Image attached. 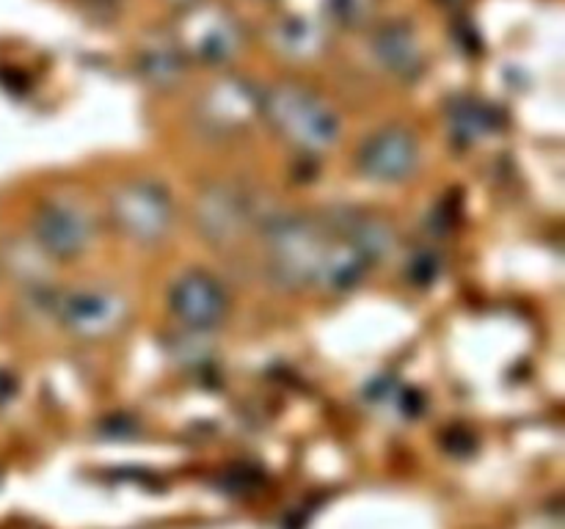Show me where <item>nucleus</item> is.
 <instances>
[{"label":"nucleus","instance_id":"nucleus-3","mask_svg":"<svg viewBox=\"0 0 565 529\" xmlns=\"http://www.w3.org/2000/svg\"><path fill=\"white\" fill-rule=\"evenodd\" d=\"M110 218L136 242H158L174 224L169 191L154 180H130L110 198Z\"/></svg>","mask_w":565,"mask_h":529},{"label":"nucleus","instance_id":"nucleus-11","mask_svg":"<svg viewBox=\"0 0 565 529\" xmlns=\"http://www.w3.org/2000/svg\"><path fill=\"white\" fill-rule=\"evenodd\" d=\"M373 53L379 64L401 80H417L425 69V50L414 28L406 22H390L379 28L373 36Z\"/></svg>","mask_w":565,"mask_h":529},{"label":"nucleus","instance_id":"nucleus-18","mask_svg":"<svg viewBox=\"0 0 565 529\" xmlns=\"http://www.w3.org/2000/svg\"><path fill=\"white\" fill-rule=\"evenodd\" d=\"M441 273V257L430 248H419L412 259H408L406 276L417 287H430Z\"/></svg>","mask_w":565,"mask_h":529},{"label":"nucleus","instance_id":"nucleus-5","mask_svg":"<svg viewBox=\"0 0 565 529\" xmlns=\"http://www.w3.org/2000/svg\"><path fill=\"white\" fill-rule=\"evenodd\" d=\"M39 251L53 259H75L88 251L94 240V220L86 209L70 198L42 202L31 220Z\"/></svg>","mask_w":565,"mask_h":529},{"label":"nucleus","instance_id":"nucleus-6","mask_svg":"<svg viewBox=\"0 0 565 529\" xmlns=\"http://www.w3.org/2000/svg\"><path fill=\"white\" fill-rule=\"evenodd\" d=\"M55 314L70 334L81 339H105L127 323L130 306L116 290L86 287V290H72L61 295L55 303Z\"/></svg>","mask_w":565,"mask_h":529},{"label":"nucleus","instance_id":"nucleus-15","mask_svg":"<svg viewBox=\"0 0 565 529\" xmlns=\"http://www.w3.org/2000/svg\"><path fill=\"white\" fill-rule=\"evenodd\" d=\"M500 127V114L497 108L486 105L483 99L458 97L450 105V130L452 138L461 143H478L483 138L494 136Z\"/></svg>","mask_w":565,"mask_h":529},{"label":"nucleus","instance_id":"nucleus-14","mask_svg":"<svg viewBox=\"0 0 565 529\" xmlns=\"http://www.w3.org/2000/svg\"><path fill=\"white\" fill-rule=\"evenodd\" d=\"M370 268L373 264L364 259V253L359 248H353L345 237L331 235L315 284L323 287L326 292H348L362 284Z\"/></svg>","mask_w":565,"mask_h":529},{"label":"nucleus","instance_id":"nucleus-12","mask_svg":"<svg viewBox=\"0 0 565 529\" xmlns=\"http://www.w3.org/2000/svg\"><path fill=\"white\" fill-rule=\"evenodd\" d=\"M337 237H345L353 248L364 253L370 264L384 262L395 253L397 231L386 218L362 209H345L337 220Z\"/></svg>","mask_w":565,"mask_h":529},{"label":"nucleus","instance_id":"nucleus-4","mask_svg":"<svg viewBox=\"0 0 565 529\" xmlns=\"http://www.w3.org/2000/svg\"><path fill=\"white\" fill-rule=\"evenodd\" d=\"M177 42L185 50V55L215 66L226 64L241 50L243 33L230 11L199 0V3L182 9Z\"/></svg>","mask_w":565,"mask_h":529},{"label":"nucleus","instance_id":"nucleus-19","mask_svg":"<svg viewBox=\"0 0 565 529\" xmlns=\"http://www.w3.org/2000/svg\"><path fill=\"white\" fill-rule=\"evenodd\" d=\"M17 391V380L11 378L9 373H0V402H6L9 397H14Z\"/></svg>","mask_w":565,"mask_h":529},{"label":"nucleus","instance_id":"nucleus-10","mask_svg":"<svg viewBox=\"0 0 565 529\" xmlns=\"http://www.w3.org/2000/svg\"><path fill=\"white\" fill-rule=\"evenodd\" d=\"M359 171L373 182H403L417 171L419 143L403 127H386L362 143L356 154Z\"/></svg>","mask_w":565,"mask_h":529},{"label":"nucleus","instance_id":"nucleus-17","mask_svg":"<svg viewBox=\"0 0 565 529\" xmlns=\"http://www.w3.org/2000/svg\"><path fill=\"white\" fill-rule=\"evenodd\" d=\"M326 9L340 25L362 28L373 22L375 11H379V0H326Z\"/></svg>","mask_w":565,"mask_h":529},{"label":"nucleus","instance_id":"nucleus-16","mask_svg":"<svg viewBox=\"0 0 565 529\" xmlns=\"http://www.w3.org/2000/svg\"><path fill=\"white\" fill-rule=\"evenodd\" d=\"M276 47L296 61H309L323 53L326 33L309 20H287L276 28Z\"/></svg>","mask_w":565,"mask_h":529},{"label":"nucleus","instance_id":"nucleus-9","mask_svg":"<svg viewBox=\"0 0 565 529\" xmlns=\"http://www.w3.org/2000/svg\"><path fill=\"white\" fill-rule=\"evenodd\" d=\"M199 125L215 138H230L246 130L259 116V91L243 77H224L199 99Z\"/></svg>","mask_w":565,"mask_h":529},{"label":"nucleus","instance_id":"nucleus-13","mask_svg":"<svg viewBox=\"0 0 565 529\" xmlns=\"http://www.w3.org/2000/svg\"><path fill=\"white\" fill-rule=\"evenodd\" d=\"M185 50L169 33H152L138 50V72L154 88H174L185 75Z\"/></svg>","mask_w":565,"mask_h":529},{"label":"nucleus","instance_id":"nucleus-20","mask_svg":"<svg viewBox=\"0 0 565 529\" xmlns=\"http://www.w3.org/2000/svg\"><path fill=\"white\" fill-rule=\"evenodd\" d=\"M166 3H171V6H177V9H188V6H193V3H199V0H166Z\"/></svg>","mask_w":565,"mask_h":529},{"label":"nucleus","instance_id":"nucleus-2","mask_svg":"<svg viewBox=\"0 0 565 529\" xmlns=\"http://www.w3.org/2000/svg\"><path fill=\"white\" fill-rule=\"evenodd\" d=\"M259 114L301 152H326L340 138V119L334 110L318 94L296 83H279L259 94Z\"/></svg>","mask_w":565,"mask_h":529},{"label":"nucleus","instance_id":"nucleus-7","mask_svg":"<svg viewBox=\"0 0 565 529\" xmlns=\"http://www.w3.org/2000/svg\"><path fill=\"white\" fill-rule=\"evenodd\" d=\"M169 309L185 328L215 331L230 314V295L215 276L204 270H188L169 292Z\"/></svg>","mask_w":565,"mask_h":529},{"label":"nucleus","instance_id":"nucleus-8","mask_svg":"<svg viewBox=\"0 0 565 529\" xmlns=\"http://www.w3.org/2000/svg\"><path fill=\"white\" fill-rule=\"evenodd\" d=\"M254 224L252 198L232 185H210L196 202V229L210 246H237Z\"/></svg>","mask_w":565,"mask_h":529},{"label":"nucleus","instance_id":"nucleus-1","mask_svg":"<svg viewBox=\"0 0 565 529\" xmlns=\"http://www.w3.org/2000/svg\"><path fill=\"white\" fill-rule=\"evenodd\" d=\"M268 273L285 290H303L318 279L331 235L326 224L303 215H274L263 224Z\"/></svg>","mask_w":565,"mask_h":529}]
</instances>
